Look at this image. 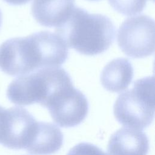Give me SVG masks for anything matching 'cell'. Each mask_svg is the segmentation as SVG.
Returning <instances> with one entry per match:
<instances>
[{"instance_id": "obj_1", "label": "cell", "mask_w": 155, "mask_h": 155, "mask_svg": "<svg viewBox=\"0 0 155 155\" xmlns=\"http://www.w3.org/2000/svg\"><path fill=\"white\" fill-rule=\"evenodd\" d=\"M68 56L67 46L57 34L41 31L3 42L0 45V69L8 75L21 76L59 67Z\"/></svg>"}, {"instance_id": "obj_2", "label": "cell", "mask_w": 155, "mask_h": 155, "mask_svg": "<svg viewBox=\"0 0 155 155\" xmlns=\"http://www.w3.org/2000/svg\"><path fill=\"white\" fill-rule=\"evenodd\" d=\"M55 31L68 47L81 54L94 56L104 53L112 45L116 28L107 16L74 7Z\"/></svg>"}, {"instance_id": "obj_3", "label": "cell", "mask_w": 155, "mask_h": 155, "mask_svg": "<svg viewBox=\"0 0 155 155\" xmlns=\"http://www.w3.org/2000/svg\"><path fill=\"white\" fill-rule=\"evenodd\" d=\"M119 123L128 128L142 130L154 116V79L147 76L136 81L133 87L117 97L113 107Z\"/></svg>"}, {"instance_id": "obj_4", "label": "cell", "mask_w": 155, "mask_h": 155, "mask_svg": "<svg viewBox=\"0 0 155 155\" xmlns=\"http://www.w3.org/2000/svg\"><path fill=\"white\" fill-rule=\"evenodd\" d=\"M42 106L48 109L55 123L64 128L80 124L89 107L87 97L73 86L70 74L54 88Z\"/></svg>"}, {"instance_id": "obj_5", "label": "cell", "mask_w": 155, "mask_h": 155, "mask_svg": "<svg viewBox=\"0 0 155 155\" xmlns=\"http://www.w3.org/2000/svg\"><path fill=\"white\" fill-rule=\"evenodd\" d=\"M38 122L26 109L0 106V143L13 150H27L37 133Z\"/></svg>"}, {"instance_id": "obj_6", "label": "cell", "mask_w": 155, "mask_h": 155, "mask_svg": "<svg viewBox=\"0 0 155 155\" xmlns=\"http://www.w3.org/2000/svg\"><path fill=\"white\" fill-rule=\"evenodd\" d=\"M117 44L121 50L133 58H143L154 51V21L141 15L125 20L119 27Z\"/></svg>"}, {"instance_id": "obj_7", "label": "cell", "mask_w": 155, "mask_h": 155, "mask_svg": "<svg viewBox=\"0 0 155 155\" xmlns=\"http://www.w3.org/2000/svg\"><path fill=\"white\" fill-rule=\"evenodd\" d=\"M50 68H41L14 79L7 90L9 101L18 105H41L48 90Z\"/></svg>"}, {"instance_id": "obj_8", "label": "cell", "mask_w": 155, "mask_h": 155, "mask_svg": "<svg viewBox=\"0 0 155 155\" xmlns=\"http://www.w3.org/2000/svg\"><path fill=\"white\" fill-rule=\"evenodd\" d=\"M149 140L140 130L122 128L114 132L108 141L110 155H147Z\"/></svg>"}, {"instance_id": "obj_9", "label": "cell", "mask_w": 155, "mask_h": 155, "mask_svg": "<svg viewBox=\"0 0 155 155\" xmlns=\"http://www.w3.org/2000/svg\"><path fill=\"white\" fill-rule=\"evenodd\" d=\"M74 4L75 0H34L31 13L40 25L58 27L70 15Z\"/></svg>"}, {"instance_id": "obj_10", "label": "cell", "mask_w": 155, "mask_h": 155, "mask_svg": "<svg viewBox=\"0 0 155 155\" xmlns=\"http://www.w3.org/2000/svg\"><path fill=\"white\" fill-rule=\"evenodd\" d=\"M134 76L133 66L128 59L116 58L109 62L103 68L101 81L105 89L119 93L129 86Z\"/></svg>"}, {"instance_id": "obj_11", "label": "cell", "mask_w": 155, "mask_h": 155, "mask_svg": "<svg viewBox=\"0 0 155 155\" xmlns=\"http://www.w3.org/2000/svg\"><path fill=\"white\" fill-rule=\"evenodd\" d=\"M63 140V134L56 125L38 122L36 134L27 151L33 155H50L61 149Z\"/></svg>"}, {"instance_id": "obj_12", "label": "cell", "mask_w": 155, "mask_h": 155, "mask_svg": "<svg viewBox=\"0 0 155 155\" xmlns=\"http://www.w3.org/2000/svg\"><path fill=\"white\" fill-rule=\"evenodd\" d=\"M108 2L117 12L125 16H132L143 11L147 0H108Z\"/></svg>"}, {"instance_id": "obj_13", "label": "cell", "mask_w": 155, "mask_h": 155, "mask_svg": "<svg viewBox=\"0 0 155 155\" xmlns=\"http://www.w3.org/2000/svg\"><path fill=\"white\" fill-rule=\"evenodd\" d=\"M67 155H108L97 146L90 143H79L71 148Z\"/></svg>"}, {"instance_id": "obj_14", "label": "cell", "mask_w": 155, "mask_h": 155, "mask_svg": "<svg viewBox=\"0 0 155 155\" xmlns=\"http://www.w3.org/2000/svg\"><path fill=\"white\" fill-rule=\"evenodd\" d=\"M4 1L11 5H23L26 3H28L31 0H4Z\"/></svg>"}, {"instance_id": "obj_15", "label": "cell", "mask_w": 155, "mask_h": 155, "mask_svg": "<svg viewBox=\"0 0 155 155\" xmlns=\"http://www.w3.org/2000/svg\"><path fill=\"white\" fill-rule=\"evenodd\" d=\"M1 21H2V13H1V11L0 10V27L1 25Z\"/></svg>"}, {"instance_id": "obj_16", "label": "cell", "mask_w": 155, "mask_h": 155, "mask_svg": "<svg viewBox=\"0 0 155 155\" xmlns=\"http://www.w3.org/2000/svg\"><path fill=\"white\" fill-rule=\"evenodd\" d=\"M88 1H98V0H88Z\"/></svg>"}]
</instances>
